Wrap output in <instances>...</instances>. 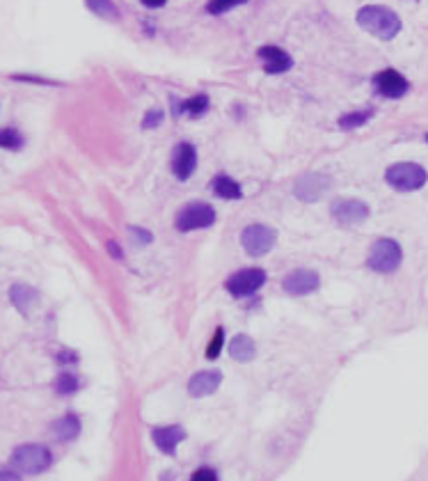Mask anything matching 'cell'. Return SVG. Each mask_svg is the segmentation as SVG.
<instances>
[{
	"mask_svg": "<svg viewBox=\"0 0 428 481\" xmlns=\"http://www.w3.org/2000/svg\"><path fill=\"white\" fill-rule=\"evenodd\" d=\"M357 24L362 30H367L369 35H373L376 39H394L401 32V19L397 16V12H392L389 7H380V5H367L357 12Z\"/></svg>",
	"mask_w": 428,
	"mask_h": 481,
	"instance_id": "obj_1",
	"label": "cell"
},
{
	"mask_svg": "<svg viewBox=\"0 0 428 481\" xmlns=\"http://www.w3.org/2000/svg\"><path fill=\"white\" fill-rule=\"evenodd\" d=\"M385 179L392 188L410 193L419 191L428 181V172L419 166V163H394L392 168H387Z\"/></svg>",
	"mask_w": 428,
	"mask_h": 481,
	"instance_id": "obj_2",
	"label": "cell"
},
{
	"mask_svg": "<svg viewBox=\"0 0 428 481\" xmlns=\"http://www.w3.org/2000/svg\"><path fill=\"white\" fill-rule=\"evenodd\" d=\"M401 245L394 238H380L371 245L369 257H367V266L376 273H394L401 266Z\"/></svg>",
	"mask_w": 428,
	"mask_h": 481,
	"instance_id": "obj_3",
	"label": "cell"
},
{
	"mask_svg": "<svg viewBox=\"0 0 428 481\" xmlns=\"http://www.w3.org/2000/svg\"><path fill=\"white\" fill-rule=\"evenodd\" d=\"M53 463V454L44 445H24L12 454V465L19 472L39 475L44 470H49Z\"/></svg>",
	"mask_w": 428,
	"mask_h": 481,
	"instance_id": "obj_4",
	"label": "cell"
},
{
	"mask_svg": "<svg viewBox=\"0 0 428 481\" xmlns=\"http://www.w3.org/2000/svg\"><path fill=\"white\" fill-rule=\"evenodd\" d=\"M275 229H270L266 225H250L243 229V234H240V243H243L245 253L252 255V257H261L272 250L275 245Z\"/></svg>",
	"mask_w": 428,
	"mask_h": 481,
	"instance_id": "obj_5",
	"label": "cell"
},
{
	"mask_svg": "<svg viewBox=\"0 0 428 481\" xmlns=\"http://www.w3.org/2000/svg\"><path fill=\"white\" fill-rule=\"evenodd\" d=\"M215 223V211L213 206H208L204 202H190L188 206H183L177 216V229L179 232H193V229L211 227Z\"/></svg>",
	"mask_w": 428,
	"mask_h": 481,
	"instance_id": "obj_6",
	"label": "cell"
},
{
	"mask_svg": "<svg viewBox=\"0 0 428 481\" xmlns=\"http://www.w3.org/2000/svg\"><path fill=\"white\" fill-rule=\"evenodd\" d=\"M263 282H266V270L243 268L227 280V291L232 293L234 298H245V296H252L255 291H259L263 287Z\"/></svg>",
	"mask_w": 428,
	"mask_h": 481,
	"instance_id": "obj_7",
	"label": "cell"
},
{
	"mask_svg": "<svg viewBox=\"0 0 428 481\" xmlns=\"http://www.w3.org/2000/svg\"><path fill=\"white\" fill-rule=\"evenodd\" d=\"M373 87L378 90V94L387 96V99H401L403 94H408L410 85L408 81L397 69H382L373 76Z\"/></svg>",
	"mask_w": 428,
	"mask_h": 481,
	"instance_id": "obj_8",
	"label": "cell"
},
{
	"mask_svg": "<svg viewBox=\"0 0 428 481\" xmlns=\"http://www.w3.org/2000/svg\"><path fill=\"white\" fill-rule=\"evenodd\" d=\"M282 287L291 296H307V293L316 291L321 287V278H318V273L314 270H307V268H298V270H291L287 278H284Z\"/></svg>",
	"mask_w": 428,
	"mask_h": 481,
	"instance_id": "obj_9",
	"label": "cell"
},
{
	"mask_svg": "<svg viewBox=\"0 0 428 481\" xmlns=\"http://www.w3.org/2000/svg\"><path fill=\"white\" fill-rule=\"evenodd\" d=\"M332 216L342 225H357L369 218V206L360 200H335Z\"/></svg>",
	"mask_w": 428,
	"mask_h": 481,
	"instance_id": "obj_10",
	"label": "cell"
},
{
	"mask_svg": "<svg viewBox=\"0 0 428 481\" xmlns=\"http://www.w3.org/2000/svg\"><path fill=\"white\" fill-rule=\"evenodd\" d=\"M195 168H197L195 147L188 145V142H179V145L174 147V154H172V172L177 174V179L185 181V179L193 177Z\"/></svg>",
	"mask_w": 428,
	"mask_h": 481,
	"instance_id": "obj_11",
	"label": "cell"
},
{
	"mask_svg": "<svg viewBox=\"0 0 428 481\" xmlns=\"http://www.w3.org/2000/svg\"><path fill=\"white\" fill-rule=\"evenodd\" d=\"M327 186H330V181H327V177H323V174H305V177H300L298 183H295V198L302 202H316L323 198Z\"/></svg>",
	"mask_w": 428,
	"mask_h": 481,
	"instance_id": "obj_12",
	"label": "cell"
},
{
	"mask_svg": "<svg viewBox=\"0 0 428 481\" xmlns=\"http://www.w3.org/2000/svg\"><path fill=\"white\" fill-rule=\"evenodd\" d=\"M259 60L263 64V71L268 76H275V74H284L293 67V60L287 51H282L277 46H261L259 49Z\"/></svg>",
	"mask_w": 428,
	"mask_h": 481,
	"instance_id": "obj_13",
	"label": "cell"
},
{
	"mask_svg": "<svg viewBox=\"0 0 428 481\" xmlns=\"http://www.w3.org/2000/svg\"><path fill=\"white\" fill-rule=\"evenodd\" d=\"M223 383V374L215 369H208V371H200V374H195L190 380H188V395L195 397V399H202V397H208L213 395L218 390V385Z\"/></svg>",
	"mask_w": 428,
	"mask_h": 481,
	"instance_id": "obj_14",
	"label": "cell"
},
{
	"mask_svg": "<svg viewBox=\"0 0 428 481\" xmlns=\"http://www.w3.org/2000/svg\"><path fill=\"white\" fill-rule=\"evenodd\" d=\"M151 438H153V442H156V447H158L163 454L174 456V454H177V447L185 438V431L181 429V426H177V424L160 426V429H153L151 431Z\"/></svg>",
	"mask_w": 428,
	"mask_h": 481,
	"instance_id": "obj_15",
	"label": "cell"
},
{
	"mask_svg": "<svg viewBox=\"0 0 428 481\" xmlns=\"http://www.w3.org/2000/svg\"><path fill=\"white\" fill-rule=\"evenodd\" d=\"M9 296H12V303L19 308L21 314H30L32 308L39 303V296L37 291L32 287H26V284H16V287H12V291H9Z\"/></svg>",
	"mask_w": 428,
	"mask_h": 481,
	"instance_id": "obj_16",
	"label": "cell"
},
{
	"mask_svg": "<svg viewBox=\"0 0 428 481\" xmlns=\"http://www.w3.org/2000/svg\"><path fill=\"white\" fill-rule=\"evenodd\" d=\"M229 355L238 363H250L257 355V344L250 335H236L232 344H229Z\"/></svg>",
	"mask_w": 428,
	"mask_h": 481,
	"instance_id": "obj_17",
	"label": "cell"
},
{
	"mask_svg": "<svg viewBox=\"0 0 428 481\" xmlns=\"http://www.w3.org/2000/svg\"><path fill=\"white\" fill-rule=\"evenodd\" d=\"M53 435L60 440V442H71L81 435V422L78 417H73V415H67V417L58 420L53 424Z\"/></svg>",
	"mask_w": 428,
	"mask_h": 481,
	"instance_id": "obj_18",
	"label": "cell"
},
{
	"mask_svg": "<svg viewBox=\"0 0 428 481\" xmlns=\"http://www.w3.org/2000/svg\"><path fill=\"white\" fill-rule=\"evenodd\" d=\"M213 193L220 195V198H225V200H238L240 195H243L238 181H234L232 177H218L213 181Z\"/></svg>",
	"mask_w": 428,
	"mask_h": 481,
	"instance_id": "obj_19",
	"label": "cell"
},
{
	"mask_svg": "<svg viewBox=\"0 0 428 481\" xmlns=\"http://www.w3.org/2000/svg\"><path fill=\"white\" fill-rule=\"evenodd\" d=\"M85 5H87V9H92L96 16L113 19V21L119 19V9L115 7L113 0H85Z\"/></svg>",
	"mask_w": 428,
	"mask_h": 481,
	"instance_id": "obj_20",
	"label": "cell"
},
{
	"mask_svg": "<svg viewBox=\"0 0 428 481\" xmlns=\"http://www.w3.org/2000/svg\"><path fill=\"white\" fill-rule=\"evenodd\" d=\"M206 111H208V96H206V94H197V96H193V99L183 101V103L179 106V113H188V115H193V117H200V115H204Z\"/></svg>",
	"mask_w": 428,
	"mask_h": 481,
	"instance_id": "obj_21",
	"label": "cell"
},
{
	"mask_svg": "<svg viewBox=\"0 0 428 481\" xmlns=\"http://www.w3.org/2000/svg\"><path fill=\"white\" fill-rule=\"evenodd\" d=\"M371 115H373V113L369 111V108H367V111H355V113L342 115V117H339V126L346 128V131H350V128H357V126H362L365 122H369Z\"/></svg>",
	"mask_w": 428,
	"mask_h": 481,
	"instance_id": "obj_22",
	"label": "cell"
},
{
	"mask_svg": "<svg viewBox=\"0 0 428 481\" xmlns=\"http://www.w3.org/2000/svg\"><path fill=\"white\" fill-rule=\"evenodd\" d=\"M248 0H208L206 5V12L213 14V16H220L225 12H229V9H234L238 5H245Z\"/></svg>",
	"mask_w": 428,
	"mask_h": 481,
	"instance_id": "obj_23",
	"label": "cell"
},
{
	"mask_svg": "<svg viewBox=\"0 0 428 481\" xmlns=\"http://www.w3.org/2000/svg\"><path fill=\"white\" fill-rule=\"evenodd\" d=\"M0 145H3L5 149L14 151V149H21V145H24V138L19 136V131L14 128H3V133H0Z\"/></svg>",
	"mask_w": 428,
	"mask_h": 481,
	"instance_id": "obj_24",
	"label": "cell"
},
{
	"mask_svg": "<svg viewBox=\"0 0 428 481\" xmlns=\"http://www.w3.org/2000/svg\"><path fill=\"white\" fill-rule=\"evenodd\" d=\"M76 390H78V380H76L71 374L58 376V380H56V392H58V395L67 397V395H73Z\"/></svg>",
	"mask_w": 428,
	"mask_h": 481,
	"instance_id": "obj_25",
	"label": "cell"
},
{
	"mask_svg": "<svg viewBox=\"0 0 428 481\" xmlns=\"http://www.w3.org/2000/svg\"><path fill=\"white\" fill-rule=\"evenodd\" d=\"M223 344H225V330H223V328H215L213 340L208 342V346H206V358L215 360L218 355H220V351H223Z\"/></svg>",
	"mask_w": 428,
	"mask_h": 481,
	"instance_id": "obj_26",
	"label": "cell"
},
{
	"mask_svg": "<svg viewBox=\"0 0 428 481\" xmlns=\"http://www.w3.org/2000/svg\"><path fill=\"white\" fill-rule=\"evenodd\" d=\"M163 111H158V108H153V111H149L145 115V119H142V128H156L160 122H163Z\"/></svg>",
	"mask_w": 428,
	"mask_h": 481,
	"instance_id": "obj_27",
	"label": "cell"
},
{
	"mask_svg": "<svg viewBox=\"0 0 428 481\" xmlns=\"http://www.w3.org/2000/svg\"><path fill=\"white\" fill-rule=\"evenodd\" d=\"M215 479H218V472L211 467H202L193 475V481H215Z\"/></svg>",
	"mask_w": 428,
	"mask_h": 481,
	"instance_id": "obj_28",
	"label": "cell"
},
{
	"mask_svg": "<svg viewBox=\"0 0 428 481\" xmlns=\"http://www.w3.org/2000/svg\"><path fill=\"white\" fill-rule=\"evenodd\" d=\"M128 234H133L138 243H151V232H145V229H138V227H128Z\"/></svg>",
	"mask_w": 428,
	"mask_h": 481,
	"instance_id": "obj_29",
	"label": "cell"
},
{
	"mask_svg": "<svg viewBox=\"0 0 428 481\" xmlns=\"http://www.w3.org/2000/svg\"><path fill=\"white\" fill-rule=\"evenodd\" d=\"M142 5H147V7H163L168 3V0H140Z\"/></svg>",
	"mask_w": 428,
	"mask_h": 481,
	"instance_id": "obj_30",
	"label": "cell"
},
{
	"mask_svg": "<svg viewBox=\"0 0 428 481\" xmlns=\"http://www.w3.org/2000/svg\"><path fill=\"white\" fill-rule=\"evenodd\" d=\"M108 250H113V253H115V257H117V259H122V250L117 248V243H115V241H111V243H108Z\"/></svg>",
	"mask_w": 428,
	"mask_h": 481,
	"instance_id": "obj_31",
	"label": "cell"
},
{
	"mask_svg": "<svg viewBox=\"0 0 428 481\" xmlns=\"http://www.w3.org/2000/svg\"><path fill=\"white\" fill-rule=\"evenodd\" d=\"M426 142H428V136H426Z\"/></svg>",
	"mask_w": 428,
	"mask_h": 481,
	"instance_id": "obj_32",
	"label": "cell"
}]
</instances>
